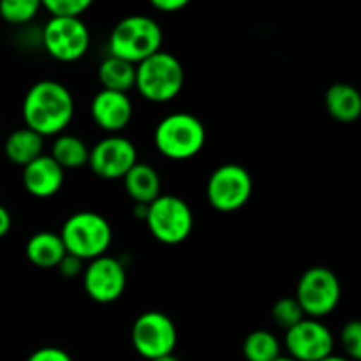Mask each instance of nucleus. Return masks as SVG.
I'll return each mask as SVG.
<instances>
[{"label": "nucleus", "instance_id": "2f4dec72", "mask_svg": "<svg viewBox=\"0 0 361 361\" xmlns=\"http://www.w3.org/2000/svg\"><path fill=\"white\" fill-rule=\"evenodd\" d=\"M154 361H180V360L175 358V356H173V355H168V356H162V358H157V360H154Z\"/></svg>", "mask_w": 361, "mask_h": 361}, {"label": "nucleus", "instance_id": "aec40b11", "mask_svg": "<svg viewBox=\"0 0 361 361\" xmlns=\"http://www.w3.org/2000/svg\"><path fill=\"white\" fill-rule=\"evenodd\" d=\"M99 81L102 85V90L127 94L136 85V66L109 55L99 66Z\"/></svg>", "mask_w": 361, "mask_h": 361}, {"label": "nucleus", "instance_id": "9b49d317", "mask_svg": "<svg viewBox=\"0 0 361 361\" xmlns=\"http://www.w3.org/2000/svg\"><path fill=\"white\" fill-rule=\"evenodd\" d=\"M136 162L137 152L133 141L116 134L99 141L88 154V166L92 171L106 180L123 178Z\"/></svg>", "mask_w": 361, "mask_h": 361}, {"label": "nucleus", "instance_id": "473e14b6", "mask_svg": "<svg viewBox=\"0 0 361 361\" xmlns=\"http://www.w3.org/2000/svg\"><path fill=\"white\" fill-rule=\"evenodd\" d=\"M275 361H295V360H293V358H286V356H281V358L275 360Z\"/></svg>", "mask_w": 361, "mask_h": 361}, {"label": "nucleus", "instance_id": "a878e982", "mask_svg": "<svg viewBox=\"0 0 361 361\" xmlns=\"http://www.w3.org/2000/svg\"><path fill=\"white\" fill-rule=\"evenodd\" d=\"M341 342L348 358L351 361L361 360V323L360 321H349L344 324L341 331Z\"/></svg>", "mask_w": 361, "mask_h": 361}, {"label": "nucleus", "instance_id": "0eeeda50", "mask_svg": "<svg viewBox=\"0 0 361 361\" xmlns=\"http://www.w3.org/2000/svg\"><path fill=\"white\" fill-rule=\"evenodd\" d=\"M295 298L305 316L324 317L341 302V282L330 268L312 267L300 277Z\"/></svg>", "mask_w": 361, "mask_h": 361}, {"label": "nucleus", "instance_id": "9d476101", "mask_svg": "<svg viewBox=\"0 0 361 361\" xmlns=\"http://www.w3.org/2000/svg\"><path fill=\"white\" fill-rule=\"evenodd\" d=\"M42 46L59 62H76L90 46V34L81 18H49L42 28Z\"/></svg>", "mask_w": 361, "mask_h": 361}, {"label": "nucleus", "instance_id": "f8f14e48", "mask_svg": "<svg viewBox=\"0 0 361 361\" xmlns=\"http://www.w3.org/2000/svg\"><path fill=\"white\" fill-rule=\"evenodd\" d=\"M83 286L87 295L94 302H116L126 291V268L115 257L101 256L97 259H92L83 271Z\"/></svg>", "mask_w": 361, "mask_h": 361}, {"label": "nucleus", "instance_id": "7c9ffc66", "mask_svg": "<svg viewBox=\"0 0 361 361\" xmlns=\"http://www.w3.org/2000/svg\"><path fill=\"white\" fill-rule=\"evenodd\" d=\"M319 361H351L349 358H344V356H335V355H330L326 356V358L319 360Z\"/></svg>", "mask_w": 361, "mask_h": 361}, {"label": "nucleus", "instance_id": "f257e3e1", "mask_svg": "<svg viewBox=\"0 0 361 361\" xmlns=\"http://www.w3.org/2000/svg\"><path fill=\"white\" fill-rule=\"evenodd\" d=\"M74 101L66 85L42 80L32 85L23 99V120L39 136H56L71 123Z\"/></svg>", "mask_w": 361, "mask_h": 361}, {"label": "nucleus", "instance_id": "2eb2a0df", "mask_svg": "<svg viewBox=\"0 0 361 361\" xmlns=\"http://www.w3.org/2000/svg\"><path fill=\"white\" fill-rule=\"evenodd\" d=\"M23 185L35 197H51L62 189L63 169L49 155H39L23 168Z\"/></svg>", "mask_w": 361, "mask_h": 361}, {"label": "nucleus", "instance_id": "20e7f679", "mask_svg": "<svg viewBox=\"0 0 361 361\" xmlns=\"http://www.w3.org/2000/svg\"><path fill=\"white\" fill-rule=\"evenodd\" d=\"M66 252L81 261L104 256L113 240L109 222L95 212H78L71 215L60 231Z\"/></svg>", "mask_w": 361, "mask_h": 361}, {"label": "nucleus", "instance_id": "f03ea898", "mask_svg": "<svg viewBox=\"0 0 361 361\" xmlns=\"http://www.w3.org/2000/svg\"><path fill=\"white\" fill-rule=\"evenodd\" d=\"M159 154L171 161H189L203 150L207 129L192 113H171L157 123L154 133Z\"/></svg>", "mask_w": 361, "mask_h": 361}, {"label": "nucleus", "instance_id": "393cba45", "mask_svg": "<svg viewBox=\"0 0 361 361\" xmlns=\"http://www.w3.org/2000/svg\"><path fill=\"white\" fill-rule=\"evenodd\" d=\"M90 6V0H44L41 4L51 18H81Z\"/></svg>", "mask_w": 361, "mask_h": 361}, {"label": "nucleus", "instance_id": "c85d7f7f", "mask_svg": "<svg viewBox=\"0 0 361 361\" xmlns=\"http://www.w3.org/2000/svg\"><path fill=\"white\" fill-rule=\"evenodd\" d=\"M187 4H189L187 0H154L152 7L157 11H162V13H175V11L187 7Z\"/></svg>", "mask_w": 361, "mask_h": 361}, {"label": "nucleus", "instance_id": "4468645a", "mask_svg": "<svg viewBox=\"0 0 361 361\" xmlns=\"http://www.w3.org/2000/svg\"><path fill=\"white\" fill-rule=\"evenodd\" d=\"M90 113L94 122L113 136L129 126L133 118V102L122 92L101 90L92 101Z\"/></svg>", "mask_w": 361, "mask_h": 361}, {"label": "nucleus", "instance_id": "c756f323", "mask_svg": "<svg viewBox=\"0 0 361 361\" xmlns=\"http://www.w3.org/2000/svg\"><path fill=\"white\" fill-rule=\"evenodd\" d=\"M11 229V214L7 212L6 207L0 204V238L6 236Z\"/></svg>", "mask_w": 361, "mask_h": 361}, {"label": "nucleus", "instance_id": "423d86ee", "mask_svg": "<svg viewBox=\"0 0 361 361\" xmlns=\"http://www.w3.org/2000/svg\"><path fill=\"white\" fill-rule=\"evenodd\" d=\"M145 222L154 238L164 245H178L185 242L194 228L189 204L182 197L171 194H161L154 203L148 204Z\"/></svg>", "mask_w": 361, "mask_h": 361}, {"label": "nucleus", "instance_id": "dca6fc26", "mask_svg": "<svg viewBox=\"0 0 361 361\" xmlns=\"http://www.w3.org/2000/svg\"><path fill=\"white\" fill-rule=\"evenodd\" d=\"M127 194L136 204H150L161 196V178L159 173L145 162H136L123 176Z\"/></svg>", "mask_w": 361, "mask_h": 361}, {"label": "nucleus", "instance_id": "f3484780", "mask_svg": "<svg viewBox=\"0 0 361 361\" xmlns=\"http://www.w3.org/2000/svg\"><path fill=\"white\" fill-rule=\"evenodd\" d=\"M326 109L331 118L338 122H355L361 115V95L353 85L334 83L326 90Z\"/></svg>", "mask_w": 361, "mask_h": 361}, {"label": "nucleus", "instance_id": "39448f33", "mask_svg": "<svg viewBox=\"0 0 361 361\" xmlns=\"http://www.w3.org/2000/svg\"><path fill=\"white\" fill-rule=\"evenodd\" d=\"M183 67L175 55L157 51L136 66V85L141 95L150 102H168L183 88Z\"/></svg>", "mask_w": 361, "mask_h": 361}, {"label": "nucleus", "instance_id": "7ed1b4c3", "mask_svg": "<svg viewBox=\"0 0 361 361\" xmlns=\"http://www.w3.org/2000/svg\"><path fill=\"white\" fill-rule=\"evenodd\" d=\"M162 30L155 20L143 14L123 18L109 35V55L137 66L161 51Z\"/></svg>", "mask_w": 361, "mask_h": 361}, {"label": "nucleus", "instance_id": "6ab92c4d", "mask_svg": "<svg viewBox=\"0 0 361 361\" xmlns=\"http://www.w3.org/2000/svg\"><path fill=\"white\" fill-rule=\"evenodd\" d=\"M4 152H6V157L13 164L25 168L32 161H35L39 155H42V136H39L37 133L30 130L28 127L13 130L6 137Z\"/></svg>", "mask_w": 361, "mask_h": 361}, {"label": "nucleus", "instance_id": "a211bd4d", "mask_svg": "<svg viewBox=\"0 0 361 361\" xmlns=\"http://www.w3.org/2000/svg\"><path fill=\"white\" fill-rule=\"evenodd\" d=\"M66 254V247L56 233L41 231L27 242L28 261L39 268H56Z\"/></svg>", "mask_w": 361, "mask_h": 361}, {"label": "nucleus", "instance_id": "6e6552de", "mask_svg": "<svg viewBox=\"0 0 361 361\" xmlns=\"http://www.w3.org/2000/svg\"><path fill=\"white\" fill-rule=\"evenodd\" d=\"M130 338L137 355L154 361L173 355L178 342V334L175 323L166 314L159 310H148L134 321Z\"/></svg>", "mask_w": 361, "mask_h": 361}, {"label": "nucleus", "instance_id": "cd10ccee", "mask_svg": "<svg viewBox=\"0 0 361 361\" xmlns=\"http://www.w3.org/2000/svg\"><path fill=\"white\" fill-rule=\"evenodd\" d=\"M56 268H59L60 274H62L63 277L74 279L81 274V270H83V261L78 259V257H74V256H71V254H66Z\"/></svg>", "mask_w": 361, "mask_h": 361}, {"label": "nucleus", "instance_id": "bb28decb", "mask_svg": "<svg viewBox=\"0 0 361 361\" xmlns=\"http://www.w3.org/2000/svg\"><path fill=\"white\" fill-rule=\"evenodd\" d=\"M27 361H73L69 353L59 348H41L30 355Z\"/></svg>", "mask_w": 361, "mask_h": 361}, {"label": "nucleus", "instance_id": "4be33fe9", "mask_svg": "<svg viewBox=\"0 0 361 361\" xmlns=\"http://www.w3.org/2000/svg\"><path fill=\"white\" fill-rule=\"evenodd\" d=\"M242 351L247 361H275L281 358V344L277 337L267 330L247 335Z\"/></svg>", "mask_w": 361, "mask_h": 361}, {"label": "nucleus", "instance_id": "b1692460", "mask_svg": "<svg viewBox=\"0 0 361 361\" xmlns=\"http://www.w3.org/2000/svg\"><path fill=\"white\" fill-rule=\"evenodd\" d=\"M271 319L282 330H291L298 323L305 319L302 307L296 302V298H281L271 309Z\"/></svg>", "mask_w": 361, "mask_h": 361}, {"label": "nucleus", "instance_id": "ddd939ff", "mask_svg": "<svg viewBox=\"0 0 361 361\" xmlns=\"http://www.w3.org/2000/svg\"><path fill=\"white\" fill-rule=\"evenodd\" d=\"M286 349L295 361H319L334 355V335L317 319H303L286 331Z\"/></svg>", "mask_w": 361, "mask_h": 361}, {"label": "nucleus", "instance_id": "5701e85b", "mask_svg": "<svg viewBox=\"0 0 361 361\" xmlns=\"http://www.w3.org/2000/svg\"><path fill=\"white\" fill-rule=\"evenodd\" d=\"M41 2L37 0H4L0 2V18L11 25H25L37 16Z\"/></svg>", "mask_w": 361, "mask_h": 361}, {"label": "nucleus", "instance_id": "1a4fd4ad", "mask_svg": "<svg viewBox=\"0 0 361 361\" xmlns=\"http://www.w3.org/2000/svg\"><path fill=\"white\" fill-rule=\"evenodd\" d=\"M207 196L215 210H240L252 196V176L240 164L219 166L207 183Z\"/></svg>", "mask_w": 361, "mask_h": 361}, {"label": "nucleus", "instance_id": "412c9836", "mask_svg": "<svg viewBox=\"0 0 361 361\" xmlns=\"http://www.w3.org/2000/svg\"><path fill=\"white\" fill-rule=\"evenodd\" d=\"M88 147L81 137L73 134H62L55 140L49 157L62 169H74L88 164Z\"/></svg>", "mask_w": 361, "mask_h": 361}]
</instances>
